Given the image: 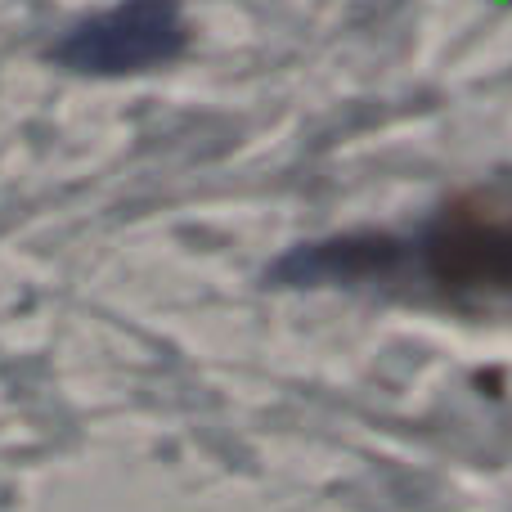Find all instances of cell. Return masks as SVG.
<instances>
[{
    "label": "cell",
    "instance_id": "cell-1",
    "mask_svg": "<svg viewBox=\"0 0 512 512\" xmlns=\"http://www.w3.org/2000/svg\"><path fill=\"white\" fill-rule=\"evenodd\" d=\"M185 45L189 23L180 0H117L104 14L68 27L50 59L86 77H135L176 63Z\"/></svg>",
    "mask_w": 512,
    "mask_h": 512
},
{
    "label": "cell",
    "instance_id": "cell-2",
    "mask_svg": "<svg viewBox=\"0 0 512 512\" xmlns=\"http://www.w3.org/2000/svg\"><path fill=\"white\" fill-rule=\"evenodd\" d=\"M427 265L441 279H459V283L512 279V221L454 216L427 239Z\"/></svg>",
    "mask_w": 512,
    "mask_h": 512
}]
</instances>
